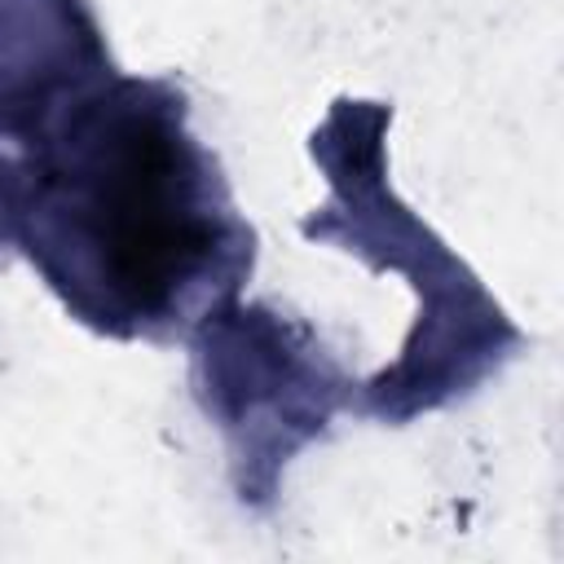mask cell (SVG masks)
<instances>
[{
    "label": "cell",
    "instance_id": "cell-1",
    "mask_svg": "<svg viewBox=\"0 0 564 564\" xmlns=\"http://www.w3.org/2000/svg\"><path fill=\"white\" fill-rule=\"evenodd\" d=\"M0 159L9 251L97 335L176 344L256 269V229L172 79L115 66Z\"/></svg>",
    "mask_w": 564,
    "mask_h": 564
},
{
    "label": "cell",
    "instance_id": "cell-2",
    "mask_svg": "<svg viewBox=\"0 0 564 564\" xmlns=\"http://www.w3.org/2000/svg\"><path fill=\"white\" fill-rule=\"evenodd\" d=\"M115 70L88 0H0V150Z\"/></svg>",
    "mask_w": 564,
    "mask_h": 564
}]
</instances>
